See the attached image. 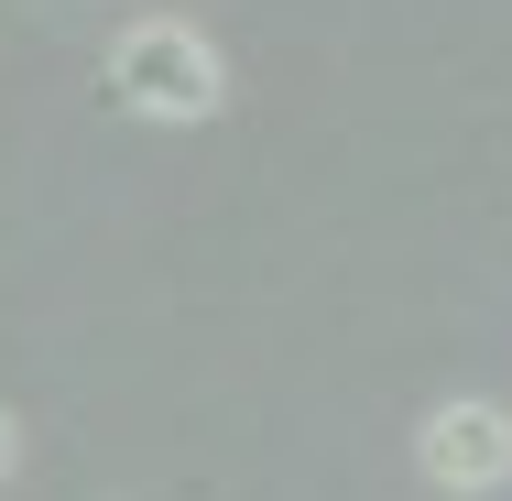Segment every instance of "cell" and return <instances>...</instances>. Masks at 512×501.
Returning a JSON list of instances; mask_svg holds the SVG:
<instances>
[{
  "label": "cell",
  "mask_w": 512,
  "mask_h": 501,
  "mask_svg": "<svg viewBox=\"0 0 512 501\" xmlns=\"http://www.w3.org/2000/svg\"><path fill=\"white\" fill-rule=\"evenodd\" d=\"M425 480H436V491H502L512 480V414L480 403V393L436 403V414H425Z\"/></svg>",
  "instance_id": "obj_2"
},
{
  "label": "cell",
  "mask_w": 512,
  "mask_h": 501,
  "mask_svg": "<svg viewBox=\"0 0 512 501\" xmlns=\"http://www.w3.org/2000/svg\"><path fill=\"white\" fill-rule=\"evenodd\" d=\"M11 458H22V425H11V414H0V480H11Z\"/></svg>",
  "instance_id": "obj_3"
},
{
  "label": "cell",
  "mask_w": 512,
  "mask_h": 501,
  "mask_svg": "<svg viewBox=\"0 0 512 501\" xmlns=\"http://www.w3.org/2000/svg\"><path fill=\"white\" fill-rule=\"evenodd\" d=\"M109 99L142 109V120H207V109L229 99V66H218V44H207L197 22L142 11V22L109 44Z\"/></svg>",
  "instance_id": "obj_1"
}]
</instances>
